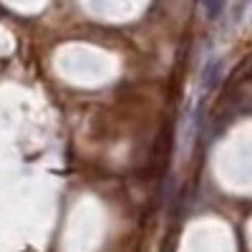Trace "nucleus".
Returning a JSON list of instances; mask_svg holds the SVG:
<instances>
[{
    "instance_id": "nucleus-1",
    "label": "nucleus",
    "mask_w": 252,
    "mask_h": 252,
    "mask_svg": "<svg viewBox=\"0 0 252 252\" xmlns=\"http://www.w3.org/2000/svg\"><path fill=\"white\" fill-rule=\"evenodd\" d=\"M220 78H222V61H209L204 68V76H202L204 89H215L220 83Z\"/></svg>"
},
{
    "instance_id": "nucleus-2",
    "label": "nucleus",
    "mask_w": 252,
    "mask_h": 252,
    "mask_svg": "<svg viewBox=\"0 0 252 252\" xmlns=\"http://www.w3.org/2000/svg\"><path fill=\"white\" fill-rule=\"evenodd\" d=\"M224 3H227V0H202V5H204V15H207L209 20L220 18V15H222V10H224Z\"/></svg>"
}]
</instances>
